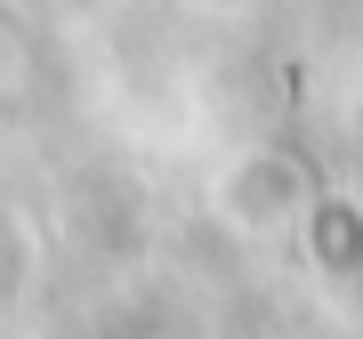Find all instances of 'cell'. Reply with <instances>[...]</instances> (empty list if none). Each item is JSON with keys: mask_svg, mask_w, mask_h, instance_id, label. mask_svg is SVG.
<instances>
[{"mask_svg": "<svg viewBox=\"0 0 363 339\" xmlns=\"http://www.w3.org/2000/svg\"><path fill=\"white\" fill-rule=\"evenodd\" d=\"M298 202H307V178H298V162H283V154H259V162H242L226 178V210L242 226H274V218H291Z\"/></svg>", "mask_w": 363, "mask_h": 339, "instance_id": "6da1fadb", "label": "cell"}, {"mask_svg": "<svg viewBox=\"0 0 363 339\" xmlns=\"http://www.w3.org/2000/svg\"><path fill=\"white\" fill-rule=\"evenodd\" d=\"M315 259H323L331 274H355L363 267V218H355V210H339V202L315 210Z\"/></svg>", "mask_w": 363, "mask_h": 339, "instance_id": "7a4b0ae2", "label": "cell"}]
</instances>
